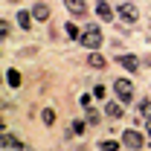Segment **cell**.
<instances>
[{
  "instance_id": "obj_2",
  "label": "cell",
  "mask_w": 151,
  "mask_h": 151,
  "mask_svg": "<svg viewBox=\"0 0 151 151\" xmlns=\"http://www.w3.org/2000/svg\"><path fill=\"white\" fill-rule=\"evenodd\" d=\"M113 90L119 96V102H131V96H134V87H131L128 78H116V81H113Z\"/></svg>"
},
{
  "instance_id": "obj_13",
  "label": "cell",
  "mask_w": 151,
  "mask_h": 151,
  "mask_svg": "<svg viewBox=\"0 0 151 151\" xmlns=\"http://www.w3.org/2000/svg\"><path fill=\"white\" fill-rule=\"evenodd\" d=\"M6 81H9L12 87H20V73L18 70H6Z\"/></svg>"
},
{
  "instance_id": "obj_8",
  "label": "cell",
  "mask_w": 151,
  "mask_h": 151,
  "mask_svg": "<svg viewBox=\"0 0 151 151\" xmlns=\"http://www.w3.org/2000/svg\"><path fill=\"white\" fill-rule=\"evenodd\" d=\"M119 64H122V67H125V70H137V67H139V61H137V55H119Z\"/></svg>"
},
{
  "instance_id": "obj_7",
  "label": "cell",
  "mask_w": 151,
  "mask_h": 151,
  "mask_svg": "<svg viewBox=\"0 0 151 151\" xmlns=\"http://www.w3.org/2000/svg\"><path fill=\"white\" fill-rule=\"evenodd\" d=\"M32 18L35 20H47L50 18V9H47L44 3H35V6H32Z\"/></svg>"
},
{
  "instance_id": "obj_10",
  "label": "cell",
  "mask_w": 151,
  "mask_h": 151,
  "mask_svg": "<svg viewBox=\"0 0 151 151\" xmlns=\"http://www.w3.org/2000/svg\"><path fill=\"white\" fill-rule=\"evenodd\" d=\"M96 15H99L102 20H111L113 18V9L108 6V3H99V6H96Z\"/></svg>"
},
{
  "instance_id": "obj_5",
  "label": "cell",
  "mask_w": 151,
  "mask_h": 151,
  "mask_svg": "<svg viewBox=\"0 0 151 151\" xmlns=\"http://www.w3.org/2000/svg\"><path fill=\"white\" fill-rule=\"evenodd\" d=\"M119 15H122V20H128V23H134V20L139 18V12H137L134 3H122V6H119Z\"/></svg>"
},
{
  "instance_id": "obj_17",
  "label": "cell",
  "mask_w": 151,
  "mask_h": 151,
  "mask_svg": "<svg viewBox=\"0 0 151 151\" xmlns=\"http://www.w3.org/2000/svg\"><path fill=\"white\" fill-rule=\"evenodd\" d=\"M87 122L96 125V122H99V113H96V111H87Z\"/></svg>"
},
{
  "instance_id": "obj_11",
  "label": "cell",
  "mask_w": 151,
  "mask_h": 151,
  "mask_svg": "<svg viewBox=\"0 0 151 151\" xmlns=\"http://www.w3.org/2000/svg\"><path fill=\"white\" fill-rule=\"evenodd\" d=\"M105 113H108L111 119H119V116H122V108H119L116 102H108V105H105Z\"/></svg>"
},
{
  "instance_id": "obj_1",
  "label": "cell",
  "mask_w": 151,
  "mask_h": 151,
  "mask_svg": "<svg viewBox=\"0 0 151 151\" xmlns=\"http://www.w3.org/2000/svg\"><path fill=\"white\" fill-rule=\"evenodd\" d=\"M78 44H81L84 50H99V47H102V29H99V26H84Z\"/></svg>"
},
{
  "instance_id": "obj_4",
  "label": "cell",
  "mask_w": 151,
  "mask_h": 151,
  "mask_svg": "<svg viewBox=\"0 0 151 151\" xmlns=\"http://www.w3.org/2000/svg\"><path fill=\"white\" fill-rule=\"evenodd\" d=\"M122 142H125V145H128L131 151L142 148V137H139L137 131H125V134H122Z\"/></svg>"
},
{
  "instance_id": "obj_15",
  "label": "cell",
  "mask_w": 151,
  "mask_h": 151,
  "mask_svg": "<svg viewBox=\"0 0 151 151\" xmlns=\"http://www.w3.org/2000/svg\"><path fill=\"white\" fill-rule=\"evenodd\" d=\"M99 148H102V151H116V148H119V142H113V139H102Z\"/></svg>"
},
{
  "instance_id": "obj_18",
  "label": "cell",
  "mask_w": 151,
  "mask_h": 151,
  "mask_svg": "<svg viewBox=\"0 0 151 151\" xmlns=\"http://www.w3.org/2000/svg\"><path fill=\"white\" fill-rule=\"evenodd\" d=\"M145 125H148V137H151V119H148V122H145Z\"/></svg>"
},
{
  "instance_id": "obj_6",
  "label": "cell",
  "mask_w": 151,
  "mask_h": 151,
  "mask_svg": "<svg viewBox=\"0 0 151 151\" xmlns=\"http://www.w3.org/2000/svg\"><path fill=\"white\" fill-rule=\"evenodd\" d=\"M87 64H90V67H93V70H105V67H108V61H105V55H102V52H90V55H87Z\"/></svg>"
},
{
  "instance_id": "obj_9",
  "label": "cell",
  "mask_w": 151,
  "mask_h": 151,
  "mask_svg": "<svg viewBox=\"0 0 151 151\" xmlns=\"http://www.w3.org/2000/svg\"><path fill=\"white\" fill-rule=\"evenodd\" d=\"M18 26L20 29H32V12H18Z\"/></svg>"
},
{
  "instance_id": "obj_16",
  "label": "cell",
  "mask_w": 151,
  "mask_h": 151,
  "mask_svg": "<svg viewBox=\"0 0 151 151\" xmlns=\"http://www.w3.org/2000/svg\"><path fill=\"white\" fill-rule=\"evenodd\" d=\"M64 29H67V38H81V32H78L76 23H64Z\"/></svg>"
},
{
  "instance_id": "obj_3",
  "label": "cell",
  "mask_w": 151,
  "mask_h": 151,
  "mask_svg": "<svg viewBox=\"0 0 151 151\" xmlns=\"http://www.w3.org/2000/svg\"><path fill=\"white\" fill-rule=\"evenodd\" d=\"M64 6L70 9V15H76V18H84L87 15V3L84 0H64Z\"/></svg>"
},
{
  "instance_id": "obj_12",
  "label": "cell",
  "mask_w": 151,
  "mask_h": 151,
  "mask_svg": "<svg viewBox=\"0 0 151 151\" xmlns=\"http://www.w3.org/2000/svg\"><path fill=\"white\" fill-rule=\"evenodd\" d=\"M139 116H142V122H148V119H151V99L139 102Z\"/></svg>"
},
{
  "instance_id": "obj_14",
  "label": "cell",
  "mask_w": 151,
  "mask_h": 151,
  "mask_svg": "<svg viewBox=\"0 0 151 151\" xmlns=\"http://www.w3.org/2000/svg\"><path fill=\"white\" fill-rule=\"evenodd\" d=\"M41 122H44V125H52V122H55V113L50 111V108H47V111H41Z\"/></svg>"
}]
</instances>
